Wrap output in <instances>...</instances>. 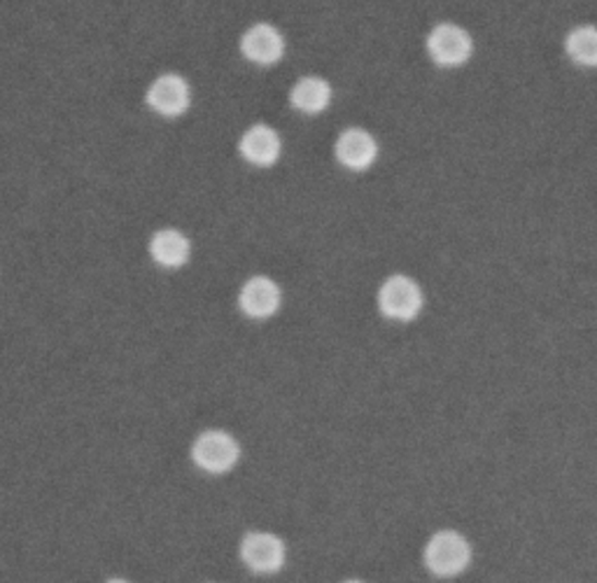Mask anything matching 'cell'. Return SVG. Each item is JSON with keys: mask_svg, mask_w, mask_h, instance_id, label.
<instances>
[{"mask_svg": "<svg viewBox=\"0 0 597 583\" xmlns=\"http://www.w3.org/2000/svg\"><path fill=\"white\" fill-rule=\"evenodd\" d=\"M422 562L428 572L439 579H451L463 574L471 562V544L457 530H439L425 544Z\"/></svg>", "mask_w": 597, "mask_h": 583, "instance_id": "obj_1", "label": "cell"}, {"mask_svg": "<svg viewBox=\"0 0 597 583\" xmlns=\"http://www.w3.org/2000/svg\"><path fill=\"white\" fill-rule=\"evenodd\" d=\"M192 462L206 474H229L241 460V443L225 430L201 432L192 443Z\"/></svg>", "mask_w": 597, "mask_h": 583, "instance_id": "obj_2", "label": "cell"}, {"mask_svg": "<svg viewBox=\"0 0 597 583\" xmlns=\"http://www.w3.org/2000/svg\"><path fill=\"white\" fill-rule=\"evenodd\" d=\"M422 304L425 299L420 285L411 276H404V273L390 276L379 289V308L390 320L411 322L420 316Z\"/></svg>", "mask_w": 597, "mask_h": 583, "instance_id": "obj_3", "label": "cell"}, {"mask_svg": "<svg viewBox=\"0 0 597 583\" xmlns=\"http://www.w3.org/2000/svg\"><path fill=\"white\" fill-rule=\"evenodd\" d=\"M238 556H241L246 568L254 574H276L285 568L287 546L278 535L264 533V530H252V533L241 539Z\"/></svg>", "mask_w": 597, "mask_h": 583, "instance_id": "obj_4", "label": "cell"}, {"mask_svg": "<svg viewBox=\"0 0 597 583\" xmlns=\"http://www.w3.org/2000/svg\"><path fill=\"white\" fill-rule=\"evenodd\" d=\"M428 51L437 66L457 68L471 59L474 40L463 26L443 22L430 31Z\"/></svg>", "mask_w": 597, "mask_h": 583, "instance_id": "obj_5", "label": "cell"}, {"mask_svg": "<svg viewBox=\"0 0 597 583\" xmlns=\"http://www.w3.org/2000/svg\"><path fill=\"white\" fill-rule=\"evenodd\" d=\"M147 106L162 117H180L192 103V90L178 73H164L147 90Z\"/></svg>", "mask_w": 597, "mask_h": 583, "instance_id": "obj_6", "label": "cell"}, {"mask_svg": "<svg viewBox=\"0 0 597 583\" xmlns=\"http://www.w3.org/2000/svg\"><path fill=\"white\" fill-rule=\"evenodd\" d=\"M283 301L280 287L276 281L268 276H252L243 283L241 291H238V308L250 320H266L278 313Z\"/></svg>", "mask_w": 597, "mask_h": 583, "instance_id": "obj_7", "label": "cell"}, {"mask_svg": "<svg viewBox=\"0 0 597 583\" xmlns=\"http://www.w3.org/2000/svg\"><path fill=\"white\" fill-rule=\"evenodd\" d=\"M334 154L338 164L348 170H367L379 157V143L367 129L353 127L338 135Z\"/></svg>", "mask_w": 597, "mask_h": 583, "instance_id": "obj_8", "label": "cell"}, {"mask_svg": "<svg viewBox=\"0 0 597 583\" xmlns=\"http://www.w3.org/2000/svg\"><path fill=\"white\" fill-rule=\"evenodd\" d=\"M243 57L258 66L278 63L285 55V38L273 24H252L241 38Z\"/></svg>", "mask_w": 597, "mask_h": 583, "instance_id": "obj_9", "label": "cell"}, {"mask_svg": "<svg viewBox=\"0 0 597 583\" xmlns=\"http://www.w3.org/2000/svg\"><path fill=\"white\" fill-rule=\"evenodd\" d=\"M238 150H241L243 159L250 162L252 166H273L280 159V135L278 131L268 127V124H252L243 135L241 143H238Z\"/></svg>", "mask_w": 597, "mask_h": 583, "instance_id": "obj_10", "label": "cell"}, {"mask_svg": "<svg viewBox=\"0 0 597 583\" xmlns=\"http://www.w3.org/2000/svg\"><path fill=\"white\" fill-rule=\"evenodd\" d=\"M150 254L164 269H180L192 254V243L178 229H159L150 238Z\"/></svg>", "mask_w": 597, "mask_h": 583, "instance_id": "obj_11", "label": "cell"}, {"mask_svg": "<svg viewBox=\"0 0 597 583\" xmlns=\"http://www.w3.org/2000/svg\"><path fill=\"white\" fill-rule=\"evenodd\" d=\"M289 103H292L295 110L303 115L325 112L332 103V84L318 75L301 78L292 87V92H289Z\"/></svg>", "mask_w": 597, "mask_h": 583, "instance_id": "obj_12", "label": "cell"}, {"mask_svg": "<svg viewBox=\"0 0 597 583\" xmlns=\"http://www.w3.org/2000/svg\"><path fill=\"white\" fill-rule=\"evenodd\" d=\"M565 49L574 63L597 68V26L584 24L568 33Z\"/></svg>", "mask_w": 597, "mask_h": 583, "instance_id": "obj_13", "label": "cell"}, {"mask_svg": "<svg viewBox=\"0 0 597 583\" xmlns=\"http://www.w3.org/2000/svg\"><path fill=\"white\" fill-rule=\"evenodd\" d=\"M106 583H131V581H127V579H119V576H115V579H108Z\"/></svg>", "mask_w": 597, "mask_h": 583, "instance_id": "obj_14", "label": "cell"}, {"mask_svg": "<svg viewBox=\"0 0 597 583\" xmlns=\"http://www.w3.org/2000/svg\"><path fill=\"white\" fill-rule=\"evenodd\" d=\"M344 583H365V581H360V579H348V581H344Z\"/></svg>", "mask_w": 597, "mask_h": 583, "instance_id": "obj_15", "label": "cell"}, {"mask_svg": "<svg viewBox=\"0 0 597 583\" xmlns=\"http://www.w3.org/2000/svg\"><path fill=\"white\" fill-rule=\"evenodd\" d=\"M211 583H213V581H211Z\"/></svg>", "mask_w": 597, "mask_h": 583, "instance_id": "obj_16", "label": "cell"}]
</instances>
